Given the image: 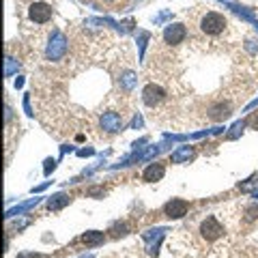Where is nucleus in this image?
<instances>
[{"instance_id":"f257e3e1","label":"nucleus","mask_w":258,"mask_h":258,"mask_svg":"<svg viewBox=\"0 0 258 258\" xmlns=\"http://www.w3.org/2000/svg\"><path fill=\"white\" fill-rule=\"evenodd\" d=\"M228 28H230V22L220 11L200 9L198 13H194L191 30L203 41H220L226 32H228Z\"/></svg>"},{"instance_id":"f03ea898","label":"nucleus","mask_w":258,"mask_h":258,"mask_svg":"<svg viewBox=\"0 0 258 258\" xmlns=\"http://www.w3.org/2000/svg\"><path fill=\"white\" fill-rule=\"evenodd\" d=\"M52 15H54L52 7L47 3H43V0H35V3L28 7V18L35 24H47L52 20Z\"/></svg>"},{"instance_id":"7ed1b4c3","label":"nucleus","mask_w":258,"mask_h":258,"mask_svg":"<svg viewBox=\"0 0 258 258\" xmlns=\"http://www.w3.org/2000/svg\"><path fill=\"white\" fill-rule=\"evenodd\" d=\"M166 91L161 88L159 84H147L142 88V101L147 103L149 108H157V106H161V103L166 101Z\"/></svg>"},{"instance_id":"20e7f679","label":"nucleus","mask_w":258,"mask_h":258,"mask_svg":"<svg viewBox=\"0 0 258 258\" xmlns=\"http://www.w3.org/2000/svg\"><path fill=\"white\" fill-rule=\"evenodd\" d=\"M200 235H203V239H207L209 243H211V241H217L224 235V226L217 222V217L209 215L207 220H203V224H200Z\"/></svg>"},{"instance_id":"39448f33","label":"nucleus","mask_w":258,"mask_h":258,"mask_svg":"<svg viewBox=\"0 0 258 258\" xmlns=\"http://www.w3.org/2000/svg\"><path fill=\"white\" fill-rule=\"evenodd\" d=\"M185 37H187V28H185V24H170V26H166L164 30V43L168 45H179L185 41Z\"/></svg>"},{"instance_id":"423d86ee","label":"nucleus","mask_w":258,"mask_h":258,"mask_svg":"<svg viewBox=\"0 0 258 258\" xmlns=\"http://www.w3.org/2000/svg\"><path fill=\"white\" fill-rule=\"evenodd\" d=\"M187 209H189L187 200H183V198H172L170 203L164 205V215L170 217V220H179V217L187 215Z\"/></svg>"},{"instance_id":"0eeeda50","label":"nucleus","mask_w":258,"mask_h":258,"mask_svg":"<svg viewBox=\"0 0 258 258\" xmlns=\"http://www.w3.org/2000/svg\"><path fill=\"white\" fill-rule=\"evenodd\" d=\"M166 174V166L161 164V161H155V164H149L147 168H144L142 172V179L147 183H155V181H161Z\"/></svg>"},{"instance_id":"6e6552de","label":"nucleus","mask_w":258,"mask_h":258,"mask_svg":"<svg viewBox=\"0 0 258 258\" xmlns=\"http://www.w3.org/2000/svg\"><path fill=\"white\" fill-rule=\"evenodd\" d=\"M101 127L110 134H118L120 129H123V118H120V114H116V112H106V114L101 116Z\"/></svg>"},{"instance_id":"1a4fd4ad","label":"nucleus","mask_w":258,"mask_h":258,"mask_svg":"<svg viewBox=\"0 0 258 258\" xmlns=\"http://www.w3.org/2000/svg\"><path fill=\"white\" fill-rule=\"evenodd\" d=\"M185 157H191V151H189V149H181L179 153H174L172 161H181V159H185Z\"/></svg>"},{"instance_id":"9d476101","label":"nucleus","mask_w":258,"mask_h":258,"mask_svg":"<svg viewBox=\"0 0 258 258\" xmlns=\"http://www.w3.org/2000/svg\"><path fill=\"white\" fill-rule=\"evenodd\" d=\"M69 196H62V194H60V196H58V200H56V203H52V200H50V209H58V207H62V205H67L69 203Z\"/></svg>"},{"instance_id":"9b49d317","label":"nucleus","mask_w":258,"mask_h":258,"mask_svg":"<svg viewBox=\"0 0 258 258\" xmlns=\"http://www.w3.org/2000/svg\"><path fill=\"white\" fill-rule=\"evenodd\" d=\"M101 239H103V235H86V237H84L86 243H99Z\"/></svg>"},{"instance_id":"f8f14e48","label":"nucleus","mask_w":258,"mask_h":258,"mask_svg":"<svg viewBox=\"0 0 258 258\" xmlns=\"http://www.w3.org/2000/svg\"><path fill=\"white\" fill-rule=\"evenodd\" d=\"M18 258H39V256H35V254H22V256H18Z\"/></svg>"},{"instance_id":"ddd939ff","label":"nucleus","mask_w":258,"mask_h":258,"mask_svg":"<svg viewBox=\"0 0 258 258\" xmlns=\"http://www.w3.org/2000/svg\"><path fill=\"white\" fill-rule=\"evenodd\" d=\"M103 3H116V0H103Z\"/></svg>"}]
</instances>
